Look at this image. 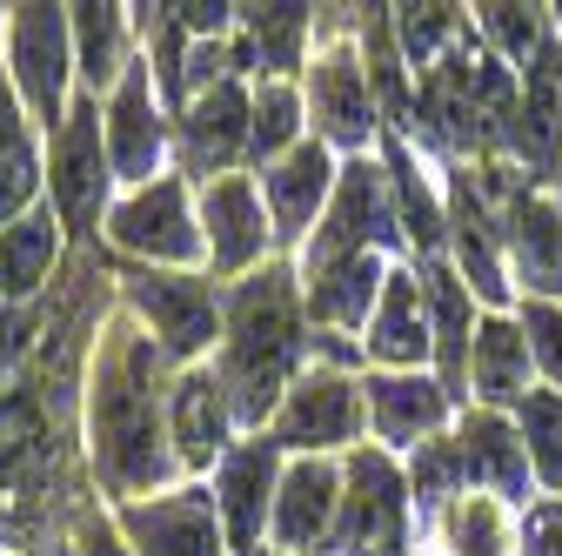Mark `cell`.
Wrapping results in <instances>:
<instances>
[{
  "label": "cell",
  "instance_id": "obj_11",
  "mask_svg": "<svg viewBox=\"0 0 562 556\" xmlns=\"http://www.w3.org/2000/svg\"><path fill=\"white\" fill-rule=\"evenodd\" d=\"M127 296L134 309L155 322L161 349L168 356H194L207 335H215V296H207L201 282H175V275H127Z\"/></svg>",
  "mask_w": 562,
  "mask_h": 556
},
{
  "label": "cell",
  "instance_id": "obj_18",
  "mask_svg": "<svg viewBox=\"0 0 562 556\" xmlns=\"http://www.w3.org/2000/svg\"><path fill=\"white\" fill-rule=\"evenodd\" d=\"M429 349H436V329H429V315H422V289L408 282V275H389L382 302H375V322H369V356L408 369Z\"/></svg>",
  "mask_w": 562,
  "mask_h": 556
},
{
  "label": "cell",
  "instance_id": "obj_1",
  "mask_svg": "<svg viewBox=\"0 0 562 556\" xmlns=\"http://www.w3.org/2000/svg\"><path fill=\"white\" fill-rule=\"evenodd\" d=\"M155 342L121 329L101 369H94V463L108 490H155L168 476V449H161V396H155Z\"/></svg>",
  "mask_w": 562,
  "mask_h": 556
},
{
  "label": "cell",
  "instance_id": "obj_13",
  "mask_svg": "<svg viewBox=\"0 0 562 556\" xmlns=\"http://www.w3.org/2000/svg\"><path fill=\"white\" fill-rule=\"evenodd\" d=\"M108 162L127 181H148L161 168V121H155V94H148V67H134V60L108 108Z\"/></svg>",
  "mask_w": 562,
  "mask_h": 556
},
{
  "label": "cell",
  "instance_id": "obj_42",
  "mask_svg": "<svg viewBox=\"0 0 562 556\" xmlns=\"http://www.w3.org/2000/svg\"><path fill=\"white\" fill-rule=\"evenodd\" d=\"M228 14H241V8H222V0H215V8H175V21H181L188 34H222Z\"/></svg>",
  "mask_w": 562,
  "mask_h": 556
},
{
  "label": "cell",
  "instance_id": "obj_37",
  "mask_svg": "<svg viewBox=\"0 0 562 556\" xmlns=\"http://www.w3.org/2000/svg\"><path fill=\"white\" fill-rule=\"evenodd\" d=\"M482 27H488V41H496L503 54H516L522 67H529L536 47H542V21H536L529 8H482Z\"/></svg>",
  "mask_w": 562,
  "mask_h": 556
},
{
  "label": "cell",
  "instance_id": "obj_39",
  "mask_svg": "<svg viewBox=\"0 0 562 556\" xmlns=\"http://www.w3.org/2000/svg\"><path fill=\"white\" fill-rule=\"evenodd\" d=\"M522 335L536 342L542 369L562 382V309H549V302H529V315H522Z\"/></svg>",
  "mask_w": 562,
  "mask_h": 556
},
{
  "label": "cell",
  "instance_id": "obj_24",
  "mask_svg": "<svg viewBox=\"0 0 562 556\" xmlns=\"http://www.w3.org/2000/svg\"><path fill=\"white\" fill-rule=\"evenodd\" d=\"M529 382V335L509 315H488L475 329V396L482 402H516Z\"/></svg>",
  "mask_w": 562,
  "mask_h": 556
},
{
  "label": "cell",
  "instance_id": "obj_4",
  "mask_svg": "<svg viewBox=\"0 0 562 556\" xmlns=\"http://www.w3.org/2000/svg\"><path fill=\"white\" fill-rule=\"evenodd\" d=\"M328 549L335 556H402V482L389 456L348 463V497H341V523Z\"/></svg>",
  "mask_w": 562,
  "mask_h": 556
},
{
  "label": "cell",
  "instance_id": "obj_16",
  "mask_svg": "<svg viewBox=\"0 0 562 556\" xmlns=\"http://www.w3.org/2000/svg\"><path fill=\"white\" fill-rule=\"evenodd\" d=\"M201 222H207V248H215V268H222V275H228V268H248V262L261 255V242H268L261 194H255L241 175L201 188Z\"/></svg>",
  "mask_w": 562,
  "mask_h": 556
},
{
  "label": "cell",
  "instance_id": "obj_2",
  "mask_svg": "<svg viewBox=\"0 0 562 556\" xmlns=\"http://www.w3.org/2000/svg\"><path fill=\"white\" fill-rule=\"evenodd\" d=\"M295 356H302L295 289H289V275H281V268H261L255 282H241L235 302H228V363H222V389H228V409L241 415V423H261V415L281 402Z\"/></svg>",
  "mask_w": 562,
  "mask_h": 556
},
{
  "label": "cell",
  "instance_id": "obj_36",
  "mask_svg": "<svg viewBox=\"0 0 562 556\" xmlns=\"http://www.w3.org/2000/svg\"><path fill=\"white\" fill-rule=\"evenodd\" d=\"M462 476H469V463H462V443H422V456H415V497H422V510L449 503Z\"/></svg>",
  "mask_w": 562,
  "mask_h": 556
},
{
  "label": "cell",
  "instance_id": "obj_20",
  "mask_svg": "<svg viewBox=\"0 0 562 556\" xmlns=\"http://www.w3.org/2000/svg\"><path fill=\"white\" fill-rule=\"evenodd\" d=\"M228 389L222 376H207V369H188L175 382V443H181V463H207V456H222L228 443Z\"/></svg>",
  "mask_w": 562,
  "mask_h": 556
},
{
  "label": "cell",
  "instance_id": "obj_40",
  "mask_svg": "<svg viewBox=\"0 0 562 556\" xmlns=\"http://www.w3.org/2000/svg\"><path fill=\"white\" fill-rule=\"evenodd\" d=\"M522 556H562V503H555V510H529V523H522Z\"/></svg>",
  "mask_w": 562,
  "mask_h": 556
},
{
  "label": "cell",
  "instance_id": "obj_25",
  "mask_svg": "<svg viewBox=\"0 0 562 556\" xmlns=\"http://www.w3.org/2000/svg\"><path fill=\"white\" fill-rule=\"evenodd\" d=\"M509 242H516L522 282H536L542 296H562V222L542 201H529V194L509 201Z\"/></svg>",
  "mask_w": 562,
  "mask_h": 556
},
{
  "label": "cell",
  "instance_id": "obj_33",
  "mask_svg": "<svg viewBox=\"0 0 562 556\" xmlns=\"http://www.w3.org/2000/svg\"><path fill=\"white\" fill-rule=\"evenodd\" d=\"M436 356L449 369V382H462V356H469V296L456 275H436Z\"/></svg>",
  "mask_w": 562,
  "mask_h": 556
},
{
  "label": "cell",
  "instance_id": "obj_34",
  "mask_svg": "<svg viewBox=\"0 0 562 556\" xmlns=\"http://www.w3.org/2000/svg\"><path fill=\"white\" fill-rule=\"evenodd\" d=\"M295 127H302V101L289 88H261L255 101V121H248V155H274V148H289L295 142Z\"/></svg>",
  "mask_w": 562,
  "mask_h": 556
},
{
  "label": "cell",
  "instance_id": "obj_12",
  "mask_svg": "<svg viewBox=\"0 0 562 556\" xmlns=\"http://www.w3.org/2000/svg\"><path fill=\"white\" fill-rule=\"evenodd\" d=\"M248 121H255V108H248V94L235 81L194 94L188 101V121H181V162L207 181L215 168H228L248 148Z\"/></svg>",
  "mask_w": 562,
  "mask_h": 556
},
{
  "label": "cell",
  "instance_id": "obj_5",
  "mask_svg": "<svg viewBox=\"0 0 562 556\" xmlns=\"http://www.w3.org/2000/svg\"><path fill=\"white\" fill-rule=\"evenodd\" d=\"M108 155H101V108L94 101H75L54 134V208H60V222L67 229H94L101 222V194H108Z\"/></svg>",
  "mask_w": 562,
  "mask_h": 556
},
{
  "label": "cell",
  "instance_id": "obj_3",
  "mask_svg": "<svg viewBox=\"0 0 562 556\" xmlns=\"http://www.w3.org/2000/svg\"><path fill=\"white\" fill-rule=\"evenodd\" d=\"M67 8H14V27H8V54H14V81L34 108L41 127L60 134L67 121Z\"/></svg>",
  "mask_w": 562,
  "mask_h": 556
},
{
  "label": "cell",
  "instance_id": "obj_41",
  "mask_svg": "<svg viewBox=\"0 0 562 556\" xmlns=\"http://www.w3.org/2000/svg\"><path fill=\"white\" fill-rule=\"evenodd\" d=\"M21 349H27V315H21V309H0V376L14 369Z\"/></svg>",
  "mask_w": 562,
  "mask_h": 556
},
{
  "label": "cell",
  "instance_id": "obj_31",
  "mask_svg": "<svg viewBox=\"0 0 562 556\" xmlns=\"http://www.w3.org/2000/svg\"><path fill=\"white\" fill-rule=\"evenodd\" d=\"M395 34H402V54L429 75V67L449 54V41L462 34V14L456 8H395Z\"/></svg>",
  "mask_w": 562,
  "mask_h": 556
},
{
  "label": "cell",
  "instance_id": "obj_6",
  "mask_svg": "<svg viewBox=\"0 0 562 556\" xmlns=\"http://www.w3.org/2000/svg\"><path fill=\"white\" fill-rule=\"evenodd\" d=\"M108 235H114L127 255H148V262H194V255H201L194 222H188L175 181H148L140 194H127L114 215H108Z\"/></svg>",
  "mask_w": 562,
  "mask_h": 556
},
{
  "label": "cell",
  "instance_id": "obj_7",
  "mask_svg": "<svg viewBox=\"0 0 562 556\" xmlns=\"http://www.w3.org/2000/svg\"><path fill=\"white\" fill-rule=\"evenodd\" d=\"M389 235V208H382V175L369 162H348L341 168V194L328 208V222L315 229V248H308V275H328L335 262L362 255V242H382Z\"/></svg>",
  "mask_w": 562,
  "mask_h": 556
},
{
  "label": "cell",
  "instance_id": "obj_21",
  "mask_svg": "<svg viewBox=\"0 0 562 556\" xmlns=\"http://www.w3.org/2000/svg\"><path fill=\"white\" fill-rule=\"evenodd\" d=\"M462 463L475 482H488L496 497L522 503L529 497V443H516V430L503 423V415H469L462 430Z\"/></svg>",
  "mask_w": 562,
  "mask_h": 556
},
{
  "label": "cell",
  "instance_id": "obj_29",
  "mask_svg": "<svg viewBox=\"0 0 562 556\" xmlns=\"http://www.w3.org/2000/svg\"><path fill=\"white\" fill-rule=\"evenodd\" d=\"M456 248H462V268H469V282L482 302H503L509 282H503V262H496V242H488V222H482V208L469 194H456Z\"/></svg>",
  "mask_w": 562,
  "mask_h": 556
},
{
  "label": "cell",
  "instance_id": "obj_19",
  "mask_svg": "<svg viewBox=\"0 0 562 556\" xmlns=\"http://www.w3.org/2000/svg\"><path fill=\"white\" fill-rule=\"evenodd\" d=\"M328 181H335V168H328V148H322V142H302V148L281 155V168L268 175L274 235H289V242H295V235L315 222V208L328 201Z\"/></svg>",
  "mask_w": 562,
  "mask_h": 556
},
{
  "label": "cell",
  "instance_id": "obj_35",
  "mask_svg": "<svg viewBox=\"0 0 562 556\" xmlns=\"http://www.w3.org/2000/svg\"><path fill=\"white\" fill-rule=\"evenodd\" d=\"M449 543H456V556H503V516H496V503H488V497L456 503L449 510Z\"/></svg>",
  "mask_w": 562,
  "mask_h": 556
},
{
  "label": "cell",
  "instance_id": "obj_43",
  "mask_svg": "<svg viewBox=\"0 0 562 556\" xmlns=\"http://www.w3.org/2000/svg\"><path fill=\"white\" fill-rule=\"evenodd\" d=\"M75 556H127V549L114 543V530H108V523H81V536H75Z\"/></svg>",
  "mask_w": 562,
  "mask_h": 556
},
{
  "label": "cell",
  "instance_id": "obj_26",
  "mask_svg": "<svg viewBox=\"0 0 562 556\" xmlns=\"http://www.w3.org/2000/svg\"><path fill=\"white\" fill-rule=\"evenodd\" d=\"M54 248H60L54 215H27V222H14L8 235H0V302L34 296L47 282V268H54Z\"/></svg>",
  "mask_w": 562,
  "mask_h": 556
},
{
  "label": "cell",
  "instance_id": "obj_22",
  "mask_svg": "<svg viewBox=\"0 0 562 556\" xmlns=\"http://www.w3.org/2000/svg\"><path fill=\"white\" fill-rule=\"evenodd\" d=\"M369 409H375L382 443H415L449 415V389L422 382V376H382V382H369Z\"/></svg>",
  "mask_w": 562,
  "mask_h": 556
},
{
  "label": "cell",
  "instance_id": "obj_28",
  "mask_svg": "<svg viewBox=\"0 0 562 556\" xmlns=\"http://www.w3.org/2000/svg\"><path fill=\"white\" fill-rule=\"evenodd\" d=\"M34 194V148L21 134V114H14V94L0 81V229H8Z\"/></svg>",
  "mask_w": 562,
  "mask_h": 556
},
{
  "label": "cell",
  "instance_id": "obj_23",
  "mask_svg": "<svg viewBox=\"0 0 562 556\" xmlns=\"http://www.w3.org/2000/svg\"><path fill=\"white\" fill-rule=\"evenodd\" d=\"M382 282H389V268L362 248V255H348V262H335L328 275H315V296H308V309H315V322H341V329H369V302L382 296Z\"/></svg>",
  "mask_w": 562,
  "mask_h": 556
},
{
  "label": "cell",
  "instance_id": "obj_15",
  "mask_svg": "<svg viewBox=\"0 0 562 556\" xmlns=\"http://www.w3.org/2000/svg\"><path fill=\"white\" fill-rule=\"evenodd\" d=\"M341 482L328 463H295L281 476V497H274V536L289 549H322L335 536V510H341Z\"/></svg>",
  "mask_w": 562,
  "mask_h": 556
},
{
  "label": "cell",
  "instance_id": "obj_27",
  "mask_svg": "<svg viewBox=\"0 0 562 556\" xmlns=\"http://www.w3.org/2000/svg\"><path fill=\"white\" fill-rule=\"evenodd\" d=\"M75 14V41H81V75L101 88V81H114L121 88V75H127V27H121V8H101V0H88V8H67Z\"/></svg>",
  "mask_w": 562,
  "mask_h": 556
},
{
  "label": "cell",
  "instance_id": "obj_14",
  "mask_svg": "<svg viewBox=\"0 0 562 556\" xmlns=\"http://www.w3.org/2000/svg\"><path fill=\"white\" fill-rule=\"evenodd\" d=\"M308 94H315V121L335 148H362L369 142V127H375V108H369V75L356 67V54L335 47L315 60V75H308Z\"/></svg>",
  "mask_w": 562,
  "mask_h": 556
},
{
  "label": "cell",
  "instance_id": "obj_17",
  "mask_svg": "<svg viewBox=\"0 0 562 556\" xmlns=\"http://www.w3.org/2000/svg\"><path fill=\"white\" fill-rule=\"evenodd\" d=\"M268 490H274V436L222 456V482H215V503L228 516V543L248 549L261 536V510H268Z\"/></svg>",
  "mask_w": 562,
  "mask_h": 556
},
{
  "label": "cell",
  "instance_id": "obj_38",
  "mask_svg": "<svg viewBox=\"0 0 562 556\" xmlns=\"http://www.w3.org/2000/svg\"><path fill=\"white\" fill-rule=\"evenodd\" d=\"M395 188H402V215H408V235L422 242V248H436L442 242V215H436V201L422 194V181H415V162L395 148Z\"/></svg>",
  "mask_w": 562,
  "mask_h": 556
},
{
  "label": "cell",
  "instance_id": "obj_32",
  "mask_svg": "<svg viewBox=\"0 0 562 556\" xmlns=\"http://www.w3.org/2000/svg\"><path fill=\"white\" fill-rule=\"evenodd\" d=\"M522 436H529V456H536L542 482L562 490V396H549V389L522 396Z\"/></svg>",
  "mask_w": 562,
  "mask_h": 556
},
{
  "label": "cell",
  "instance_id": "obj_9",
  "mask_svg": "<svg viewBox=\"0 0 562 556\" xmlns=\"http://www.w3.org/2000/svg\"><path fill=\"white\" fill-rule=\"evenodd\" d=\"M127 536H134L140 556H222L215 497H201V490L134 503V510H127Z\"/></svg>",
  "mask_w": 562,
  "mask_h": 556
},
{
  "label": "cell",
  "instance_id": "obj_10",
  "mask_svg": "<svg viewBox=\"0 0 562 556\" xmlns=\"http://www.w3.org/2000/svg\"><path fill=\"white\" fill-rule=\"evenodd\" d=\"M348 436H356V382L315 369L308 382L281 396L274 449H322V443H348Z\"/></svg>",
  "mask_w": 562,
  "mask_h": 556
},
{
  "label": "cell",
  "instance_id": "obj_30",
  "mask_svg": "<svg viewBox=\"0 0 562 556\" xmlns=\"http://www.w3.org/2000/svg\"><path fill=\"white\" fill-rule=\"evenodd\" d=\"M241 21H248V41H255V54L274 67V75H289V67L302 60L308 8H241Z\"/></svg>",
  "mask_w": 562,
  "mask_h": 556
},
{
  "label": "cell",
  "instance_id": "obj_8",
  "mask_svg": "<svg viewBox=\"0 0 562 556\" xmlns=\"http://www.w3.org/2000/svg\"><path fill=\"white\" fill-rule=\"evenodd\" d=\"M509 121H516L509 142L529 162V175H555V162H562V47L549 34L529 60V81H522V101Z\"/></svg>",
  "mask_w": 562,
  "mask_h": 556
}]
</instances>
